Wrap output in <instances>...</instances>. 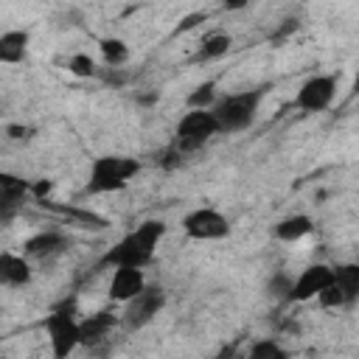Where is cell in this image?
<instances>
[{
	"mask_svg": "<svg viewBox=\"0 0 359 359\" xmlns=\"http://www.w3.org/2000/svg\"><path fill=\"white\" fill-rule=\"evenodd\" d=\"M168 224L163 219H146L135 230L123 233L95 264V269H109V266H140L146 269L157 258V247L165 238Z\"/></svg>",
	"mask_w": 359,
	"mask_h": 359,
	"instance_id": "cell-1",
	"label": "cell"
},
{
	"mask_svg": "<svg viewBox=\"0 0 359 359\" xmlns=\"http://www.w3.org/2000/svg\"><path fill=\"white\" fill-rule=\"evenodd\" d=\"M261 101H264V87L236 90V93L219 95L216 104L210 107L213 115H216V121H219V132H224V135L247 132L258 121Z\"/></svg>",
	"mask_w": 359,
	"mask_h": 359,
	"instance_id": "cell-2",
	"label": "cell"
},
{
	"mask_svg": "<svg viewBox=\"0 0 359 359\" xmlns=\"http://www.w3.org/2000/svg\"><path fill=\"white\" fill-rule=\"evenodd\" d=\"M140 160L129 154H98L87 168V194H115L123 191L137 174Z\"/></svg>",
	"mask_w": 359,
	"mask_h": 359,
	"instance_id": "cell-3",
	"label": "cell"
},
{
	"mask_svg": "<svg viewBox=\"0 0 359 359\" xmlns=\"http://www.w3.org/2000/svg\"><path fill=\"white\" fill-rule=\"evenodd\" d=\"M79 306L76 300H62L59 306H53L45 320H42V328L48 334V342H50V353L56 359H67L76 348H81V334H79Z\"/></svg>",
	"mask_w": 359,
	"mask_h": 359,
	"instance_id": "cell-4",
	"label": "cell"
},
{
	"mask_svg": "<svg viewBox=\"0 0 359 359\" xmlns=\"http://www.w3.org/2000/svg\"><path fill=\"white\" fill-rule=\"evenodd\" d=\"M216 135H219V121L213 109H188L185 115H180L174 126V151L180 154L196 151L205 143H210Z\"/></svg>",
	"mask_w": 359,
	"mask_h": 359,
	"instance_id": "cell-5",
	"label": "cell"
},
{
	"mask_svg": "<svg viewBox=\"0 0 359 359\" xmlns=\"http://www.w3.org/2000/svg\"><path fill=\"white\" fill-rule=\"evenodd\" d=\"M165 303H168L165 289H163V286H149V283H146L135 297H129L126 303H121L123 309H121L118 314H121V325H123V331H140V328H146L149 323L157 320V314L165 309Z\"/></svg>",
	"mask_w": 359,
	"mask_h": 359,
	"instance_id": "cell-6",
	"label": "cell"
},
{
	"mask_svg": "<svg viewBox=\"0 0 359 359\" xmlns=\"http://www.w3.org/2000/svg\"><path fill=\"white\" fill-rule=\"evenodd\" d=\"M182 233L191 241H224L233 233V224L219 208L199 205L182 216Z\"/></svg>",
	"mask_w": 359,
	"mask_h": 359,
	"instance_id": "cell-7",
	"label": "cell"
},
{
	"mask_svg": "<svg viewBox=\"0 0 359 359\" xmlns=\"http://www.w3.org/2000/svg\"><path fill=\"white\" fill-rule=\"evenodd\" d=\"M337 90H339V79L334 73H314L297 87V93L292 98V107L306 112V115L325 112L337 101Z\"/></svg>",
	"mask_w": 359,
	"mask_h": 359,
	"instance_id": "cell-8",
	"label": "cell"
},
{
	"mask_svg": "<svg viewBox=\"0 0 359 359\" xmlns=\"http://www.w3.org/2000/svg\"><path fill=\"white\" fill-rule=\"evenodd\" d=\"M334 280V264H323L314 261L309 266L300 269V275L292 278V289H289V303H309L314 300L328 283Z\"/></svg>",
	"mask_w": 359,
	"mask_h": 359,
	"instance_id": "cell-9",
	"label": "cell"
},
{
	"mask_svg": "<svg viewBox=\"0 0 359 359\" xmlns=\"http://www.w3.org/2000/svg\"><path fill=\"white\" fill-rule=\"evenodd\" d=\"M28 199H31V182L20 174L0 171V224H11L22 213Z\"/></svg>",
	"mask_w": 359,
	"mask_h": 359,
	"instance_id": "cell-10",
	"label": "cell"
},
{
	"mask_svg": "<svg viewBox=\"0 0 359 359\" xmlns=\"http://www.w3.org/2000/svg\"><path fill=\"white\" fill-rule=\"evenodd\" d=\"M121 325V314L115 311V306H104L87 317H81L79 323V334H81V345L84 348H95L101 342L109 339V334Z\"/></svg>",
	"mask_w": 359,
	"mask_h": 359,
	"instance_id": "cell-11",
	"label": "cell"
},
{
	"mask_svg": "<svg viewBox=\"0 0 359 359\" xmlns=\"http://www.w3.org/2000/svg\"><path fill=\"white\" fill-rule=\"evenodd\" d=\"M70 244H73V241H70L67 233H62V230H42V233L25 238L22 255H25L28 261H50V258L67 252Z\"/></svg>",
	"mask_w": 359,
	"mask_h": 359,
	"instance_id": "cell-12",
	"label": "cell"
},
{
	"mask_svg": "<svg viewBox=\"0 0 359 359\" xmlns=\"http://www.w3.org/2000/svg\"><path fill=\"white\" fill-rule=\"evenodd\" d=\"M143 286H146V269H140V266H112L107 294H109L112 303H126Z\"/></svg>",
	"mask_w": 359,
	"mask_h": 359,
	"instance_id": "cell-13",
	"label": "cell"
},
{
	"mask_svg": "<svg viewBox=\"0 0 359 359\" xmlns=\"http://www.w3.org/2000/svg\"><path fill=\"white\" fill-rule=\"evenodd\" d=\"M34 278L31 261L22 252H0V289H22Z\"/></svg>",
	"mask_w": 359,
	"mask_h": 359,
	"instance_id": "cell-14",
	"label": "cell"
},
{
	"mask_svg": "<svg viewBox=\"0 0 359 359\" xmlns=\"http://www.w3.org/2000/svg\"><path fill=\"white\" fill-rule=\"evenodd\" d=\"M31 50V34L25 28H8L0 34V67L22 65Z\"/></svg>",
	"mask_w": 359,
	"mask_h": 359,
	"instance_id": "cell-15",
	"label": "cell"
},
{
	"mask_svg": "<svg viewBox=\"0 0 359 359\" xmlns=\"http://www.w3.org/2000/svg\"><path fill=\"white\" fill-rule=\"evenodd\" d=\"M311 230H314L311 216H306V213H289V216H283V219L272 227V236H275L278 241H283V244H297V241H303L306 236H311Z\"/></svg>",
	"mask_w": 359,
	"mask_h": 359,
	"instance_id": "cell-16",
	"label": "cell"
},
{
	"mask_svg": "<svg viewBox=\"0 0 359 359\" xmlns=\"http://www.w3.org/2000/svg\"><path fill=\"white\" fill-rule=\"evenodd\" d=\"M233 48V36L227 31H213L202 39V45L196 48V53L191 56V62H216L222 56H227Z\"/></svg>",
	"mask_w": 359,
	"mask_h": 359,
	"instance_id": "cell-17",
	"label": "cell"
},
{
	"mask_svg": "<svg viewBox=\"0 0 359 359\" xmlns=\"http://www.w3.org/2000/svg\"><path fill=\"white\" fill-rule=\"evenodd\" d=\"M334 286L342 292L345 303L353 306L359 300V264H334Z\"/></svg>",
	"mask_w": 359,
	"mask_h": 359,
	"instance_id": "cell-18",
	"label": "cell"
},
{
	"mask_svg": "<svg viewBox=\"0 0 359 359\" xmlns=\"http://www.w3.org/2000/svg\"><path fill=\"white\" fill-rule=\"evenodd\" d=\"M98 50H101V62L104 67H123L132 56L129 45L121 36H101L98 39Z\"/></svg>",
	"mask_w": 359,
	"mask_h": 359,
	"instance_id": "cell-19",
	"label": "cell"
},
{
	"mask_svg": "<svg viewBox=\"0 0 359 359\" xmlns=\"http://www.w3.org/2000/svg\"><path fill=\"white\" fill-rule=\"evenodd\" d=\"M65 70H67L70 76H76V79H95L101 67H98L95 56L79 50V53H70V56L65 59Z\"/></svg>",
	"mask_w": 359,
	"mask_h": 359,
	"instance_id": "cell-20",
	"label": "cell"
},
{
	"mask_svg": "<svg viewBox=\"0 0 359 359\" xmlns=\"http://www.w3.org/2000/svg\"><path fill=\"white\" fill-rule=\"evenodd\" d=\"M216 87H219V84H216L213 79L196 84V87L188 93L185 107H188V109H210V107L216 104V98H219V90H216Z\"/></svg>",
	"mask_w": 359,
	"mask_h": 359,
	"instance_id": "cell-21",
	"label": "cell"
},
{
	"mask_svg": "<svg viewBox=\"0 0 359 359\" xmlns=\"http://www.w3.org/2000/svg\"><path fill=\"white\" fill-rule=\"evenodd\" d=\"M247 356H250V359H286L289 351H286L275 337H261V339H255V342L247 348Z\"/></svg>",
	"mask_w": 359,
	"mask_h": 359,
	"instance_id": "cell-22",
	"label": "cell"
},
{
	"mask_svg": "<svg viewBox=\"0 0 359 359\" xmlns=\"http://www.w3.org/2000/svg\"><path fill=\"white\" fill-rule=\"evenodd\" d=\"M289 289H292V275H289V272H275V275L266 280V292H269V297H275V300L289 303Z\"/></svg>",
	"mask_w": 359,
	"mask_h": 359,
	"instance_id": "cell-23",
	"label": "cell"
},
{
	"mask_svg": "<svg viewBox=\"0 0 359 359\" xmlns=\"http://www.w3.org/2000/svg\"><path fill=\"white\" fill-rule=\"evenodd\" d=\"M65 213H67V216H73V219H76V224H81V227H95V230H101V227H107V219H101V216H95L93 210H79V208H65Z\"/></svg>",
	"mask_w": 359,
	"mask_h": 359,
	"instance_id": "cell-24",
	"label": "cell"
},
{
	"mask_svg": "<svg viewBox=\"0 0 359 359\" xmlns=\"http://www.w3.org/2000/svg\"><path fill=\"white\" fill-rule=\"evenodd\" d=\"M6 135H8V140H31L34 137V126H28V123H8Z\"/></svg>",
	"mask_w": 359,
	"mask_h": 359,
	"instance_id": "cell-25",
	"label": "cell"
},
{
	"mask_svg": "<svg viewBox=\"0 0 359 359\" xmlns=\"http://www.w3.org/2000/svg\"><path fill=\"white\" fill-rule=\"evenodd\" d=\"M205 20H208V14H205V11H199V14H191V17H185V20L177 25V34H185V31L196 28L199 22H205Z\"/></svg>",
	"mask_w": 359,
	"mask_h": 359,
	"instance_id": "cell-26",
	"label": "cell"
},
{
	"mask_svg": "<svg viewBox=\"0 0 359 359\" xmlns=\"http://www.w3.org/2000/svg\"><path fill=\"white\" fill-rule=\"evenodd\" d=\"M297 31V20L292 17V20H283V25L278 28V34H275V39H283V36H289V34H294Z\"/></svg>",
	"mask_w": 359,
	"mask_h": 359,
	"instance_id": "cell-27",
	"label": "cell"
},
{
	"mask_svg": "<svg viewBox=\"0 0 359 359\" xmlns=\"http://www.w3.org/2000/svg\"><path fill=\"white\" fill-rule=\"evenodd\" d=\"M247 3L250 0H222L224 11H241V8H247Z\"/></svg>",
	"mask_w": 359,
	"mask_h": 359,
	"instance_id": "cell-28",
	"label": "cell"
}]
</instances>
